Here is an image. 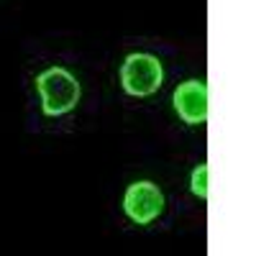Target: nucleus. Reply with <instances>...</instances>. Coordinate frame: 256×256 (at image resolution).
<instances>
[{
  "label": "nucleus",
  "mask_w": 256,
  "mask_h": 256,
  "mask_svg": "<svg viewBox=\"0 0 256 256\" xmlns=\"http://www.w3.org/2000/svg\"><path fill=\"white\" fill-rule=\"evenodd\" d=\"M36 90L41 95V108L46 116H64L77 108L80 82L64 67H49L36 77Z\"/></svg>",
  "instance_id": "f257e3e1"
},
{
  "label": "nucleus",
  "mask_w": 256,
  "mask_h": 256,
  "mask_svg": "<svg viewBox=\"0 0 256 256\" xmlns=\"http://www.w3.org/2000/svg\"><path fill=\"white\" fill-rule=\"evenodd\" d=\"M164 82L162 62L154 54H128L120 64V84L128 95L148 98Z\"/></svg>",
  "instance_id": "f03ea898"
},
{
  "label": "nucleus",
  "mask_w": 256,
  "mask_h": 256,
  "mask_svg": "<svg viewBox=\"0 0 256 256\" xmlns=\"http://www.w3.org/2000/svg\"><path fill=\"white\" fill-rule=\"evenodd\" d=\"M174 110L190 126H202L208 120V84L200 80H187L174 90Z\"/></svg>",
  "instance_id": "20e7f679"
},
{
  "label": "nucleus",
  "mask_w": 256,
  "mask_h": 256,
  "mask_svg": "<svg viewBox=\"0 0 256 256\" xmlns=\"http://www.w3.org/2000/svg\"><path fill=\"white\" fill-rule=\"evenodd\" d=\"M208 164H200L195 172H192V180H190V187H192V192L200 198V200H208Z\"/></svg>",
  "instance_id": "39448f33"
},
{
  "label": "nucleus",
  "mask_w": 256,
  "mask_h": 256,
  "mask_svg": "<svg viewBox=\"0 0 256 256\" xmlns=\"http://www.w3.org/2000/svg\"><path fill=\"white\" fill-rule=\"evenodd\" d=\"M123 210H126V216L131 218L134 223L138 226H146V223H152L162 216V210H164V195H162V190L154 184V182H134L131 187L126 190V195H123Z\"/></svg>",
  "instance_id": "7ed1b4c3"
}]
</instances>
